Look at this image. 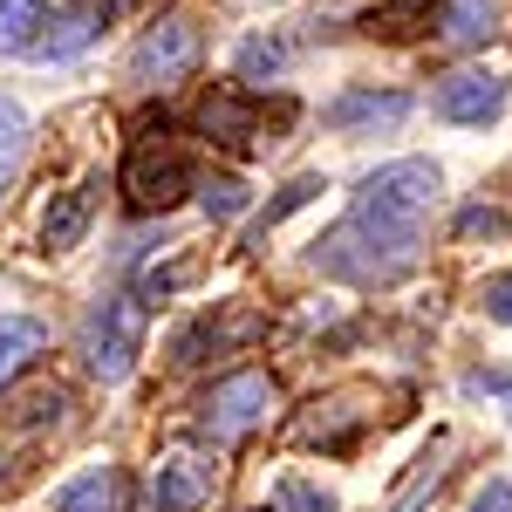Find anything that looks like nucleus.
<instances>
[{"label":"nucleus","instance_id":"2eb2a0df","mask_svg":"<svg viewBox=\"0 0 512 512\" xmlns=\"http://www.w3.org/2000/svg\"><path fill=\"white\" fill-rule=\"evenodd\" d=\"M48 28V7L41 0H0V55H28Z\"/></svg>","mask_w":512,"mask_h":512},{"label":"nucleus","instance_id":"1a4fd4ad","mask_svg":"<svg viewBox=\"0 0 512 512\" xmlns=\"http://www.w3.org/2000/svg\"><path fill=\"white\" fill-rule=\"evenodd\" d=\"M410 117V96L403 89H349L328 103V123L335 130H390V123Z\"/></svg>","mask_w":512,"mask_h":512},{"label":"nucleus","instance_id":"9b49d317","mask_svg":"<svg viewBox=\"0 0 512 512\" xmlns=\"http://www.w3.org/2000/svg\"><path fill=\"white\" fill-rule=\"evenodd\" d=\"M41 349H48V328H41L35 315H0V390H7Z\"/></svg>","mask_w":512,"mask_h":512},{"label":"nucleus","instance_id":"393cba45","mask_svg":"<svg viewBox=\"0 0 512 512\" xmlns=\"http://www.w3.org/2000/svg\"><path fill=\"white\" fill-rule=\"evenodd\" d=\"M472 512H512V485H485Z\"/></svg>","mask_w":512,"mask_h":512},{"label":"nucleus","instance_id":"4468645a","mask_svg":"<svg viewBox=\"0 0 512 512\" xmlns=\"http://www.w3.org/2000/svg\"><path fill=\"white\" fill-rule=\"evenodd\" d=\"M499 35V0H451L444 7V41L458 48H478V41Z\"/></svg>","mask_w":512,"mask_h":512},{"label":"nucleus","instance_id":"9d476101","mask_svg":"<svg viewBox=\"0 0 512 512\" xmlns=\"http://www.w3.org/2000/svg\"><path fill=\"white\" fill-rule=\"evenodd\" d=\"M110 14H117L110 0H69V7H62V21H55V35H41L35 48L48 55V62H69V55H82L89 41L110 28Z\"/></svg>","mask_w":512,"mask_h":512},{"label":"nucleus","instance_id":"412c9836","mask_svg":"<svg viewBox=\"0 0 512 512\" xmlns=\"http://www.w3.org/2000/svg\"><path fill=\"white\" fill-rule=\"evenodd\" d=\"M315 192H321V178H294V185H287V192H280L274 205H267V219H260V233H267V226H280L287 212H301V205H308Z\"/></svg>","mask_w":512,"mask_h":512},{"label":"nucleus","instance_id":"6ab92c4d","mask_svg":"<svg viewBox=\"0 0 512 512\" xmlns=\"http://www.w3.org/2000/svg\"><path fill=\"white\" fill-rule=\"evenodd\" d=\"M506 233V212L499 205H465L458 212V239H499Z\"/></svg>","mask_w":512,"mask_h":512},{"label":"nucleus","instance_id":"6e6552de","mask_svg":"<svg viewBox=\"0 0 512 512\" xmlns=\"http://www.w3.org/2000/svg\"><path fill=\"white\" fill-rule=\"evenodd\" d=\"M151 506L158 512H205L212 506V465L198 451H171L151 465Z\"/></svg>","mask_w":512,"mask_h":512},{"label":"nucleus","instance_id":"f8f14e48","mask_svg":"<svg viewBox=\"0 0 512 512\" xmlns=\"http://www.w3.org/2000/svg\"><path fill=\"white\" fill-rule=\"evenodd\" d=\"M55 512H123V478L103 465V472H82L76 485L55 492Z\"/></svg>","mask_w":512,"mask_h":512},{"label":"nucleus","instance_id":"5701e85b","mask_svg":"<svg viewBox=\"0 0 512 512\" xmlns=\"http://www.w3.org/2000/svg\"><path fill=\"white\" fill-rule=\"evenodd\" d=\"M280 512H328V499H321L315 485H294V478H287V485H280Z\"/></svg>","mask_w":512,"mask_h":512},{"label":"nucleus","instance_id":"7ed1b4c3","mask_svg":"<svg viewBox=\"0 0 512 512\" xmlns=\"http://www.w3.org/2000/svg\"><path fill=\"white\" fill-rule=\"evenodd\" d=\"M144 349V301L137 294H110L89 328H82V362H89V376H103V383H123L130 376V362Z\"/></svg>","mask_w":512,"mask_h":512},{"label":"nucleus","instance_id":"aec40b11","mask_svg":"<svg viewBox=\"0 0 512 512\" xmlns=\"http://www.w3.org/2000/svg\"><path fill=\"white\" fill-rule=\"evenodd\" d=\"M205 212H212V219L246 212V185H239V178H212V185H205Z\"/></svg>","mask_w":512,"mask_h":512},{"label":"nucleus","instance_id":"ddd939ff","mask_svg":"<svg viewBox=\"0 0 512 512\" xmlns=\"http://www.w3.org/2000/svg\"><path fill=\"white\" fill-rule=\"evenodd\" d=\"M82 226H89V185H76V192H55V205L41 212V246L48 253H62V246H76Z\"/></svg>","mask_w":512,"mask_h":512},{"label":"nucleus","instance_id":"4be33fe9","mask_svg":"<svg viewBox=\"0 0 512 512\" xmlns=\"http://www.w3.org/2000/svg\"><path fill=\"white\" fill-rule=\"evenodd\" d=\"M465 396H492V403H506V417H512V376H465Z\"/></svg>","mask_w":512,"mask_h":512},{"label":"nucleus","instance_id":"f257e3e1","mask_svg":"<svg viewBox=\"0 0 512 512\" xmlns=\"http://www.w3.org/2000/svg\"><path fill=\"white\" fill-rule=\"evenodd\" d=\"M437 192H444V178L431 158H396L383 171H369L349 219L315 246V267L335 280H355V287L396 280L424 246V219H431Z\"/></svg>","mask_w":512,"mask_h":512},{"label":"nucleus","instance_id":"423d86ee","mask_svg":"<svg viewBox=\"0 0 512 512\" xmlns=\"http://www.w3.org/2000/svg\"><path fill=\"white\" fill-rule=\"evenodd\" d=\"M198 130H205L212 144H226V151H253V144H260V130H267V110H260V96H253V89L219 82V89L198 103Z\"/></svg>","mask_w":512,"mask_h":512},{"label":"nucleus","instance_id":"a211bd4d","mask_svg":"<svg viewBox=\"0 0 512 512\" xmlns=\"http://www.w3.org/2000/svg\"><path fill=\"white\" fill-rule=\"evenodd\" d=\"M280 62H287V41H274V35H253L246 48H239V69L260 82V76H280Z\"/></svg>","mask_w":512,"mask_h":512},{"label":"nucleus","instance_id":"f03ea898","mask_svg":"<svg viewBox=\"0 0 512 512\" xmlns=\"http://www.w3.org/2000/svg\"><path fill=\"white\" fill-rule=\"evenodd\" d=\"M274 410H280V383L267 376V369H239V376H226V383H212V390H205L198 424H205V437L233 444V437L260 431Z\"/></svg>","mask_w":512,"mask_h":512},{"label":"nucleus","instance_id":"39448f33","mask_svg":"<svg viewBox=\"0 0 512 512\" xmlns=\"http://www.w3.org/2000/svg\"><path fill=\"white\" fill-rule=\"evenodd\" d=\"M130 69L144 82H178L198 69V28L185 21V14H164V21H151L144 35H137V55H130Z\"/></svg>","mask_w":512,"mask_h":512},{"label":"nucleus","instance_id":"0eeeda50","mask_svg":"<svg viewBox=\"0 0 512 512\" xmlns=\"http://www.w3.org/2000/svg\"><path fill=\"white\" fill-rule=\"evenodd\" d=\"M431 110L444 123H492L506 110V76H492V69H458V76H444L431 89Z\"/></svg>","mask_w":512,"mask_h":512},{"label":"nucleus","instance_id":"b1692460","mask_svg":"<svg viewBox=\"0 0 512 512\" xmlns=\"http://www.w3.org/2000/svg\"><path fill=\"white\" fill-rule=\"evenodd\" d=\"M485 315H492V321H506V328H512V274H499L492 287H485Z\"/></svg>","mask_w":512,"mask_h":512},{"label":"nucleus","instance_id":"f3484780","mask_svg":"<svg viewBox=\"0 0 512 512\" xmlns=\"http://www.w3.org/2000/svg\"><path fill=\"white\" fill-rule=\"evenodd\" d=\"M424 14H431V0H376L369 35H410V28H424Z\"/></svg>","mask_w":512,"mask_h":512},{"label":"nucleus","instance_id":"20e7f679","mask_svg":"<svg viewBox=\"0 0 512 512\" xmlns=\"http://www.w3.org/2000/svg\"><path fill=\"white\" fill-rule=\"evenodd\" d=\"M123 192H130V205H137V212H171L178 198L192 192V164H185V151H178V144L144 137V144L130 151V164H123Z\"/></svg>","mask_w":512,"mask_h":512},{"label":"nucleus","instance_id":"dca6fc26","mask_svg":"<svg viewBox=\"0 0 512 512\" xmlns=\"http://www.w3.org/2000/svg\"><path fill=\"white\" fill-rule=\"evenodd\" d=\"M21 151H28V117H21L14 96H0V192H7V178H14Z\"/></svg>","mask_w":512,"mask_h":512}]
</instances>
